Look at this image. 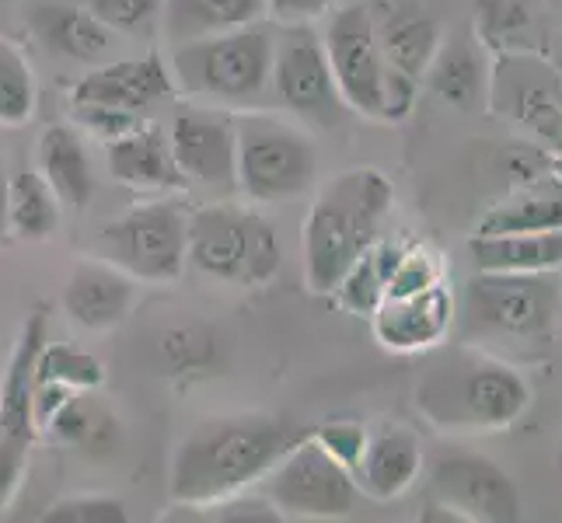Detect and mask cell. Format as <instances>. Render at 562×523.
<instances>
[{
  "label": "cell",
  "instance_id": "obj_7",
  "mask_svg": "<svg viewBox=\"0 0 562 523\" xmlns=\"http://www.w3.org/2000/svg\"><path fill=\"white\" fill-rule=\"evenodd\" d=\"M189 265L231 286H266L283 265L280 235L256 206H200L189 213Z\"/></svg>",
  "mask_w": 562,
  "mask_h": 523
},
{
  "label": "cell",
  "instance_id": "obj_15",
  "mask_svg": "<svg viewBox=\"0 0 562 523\" xmlns=\"http://www.w3.org/2000/svg\"><path fill=\"white\" fill-rule=\"evenodd\" d=\"M176 94L168 60L158 53L137 56V60H105L88 67L70 88V105H109L123 112H150Z\"/></svg>",
  "mask_w": 562,
  "mask_h": 523
},
{
  "label": "cell",
  "instance_id": "obj_11",
  "mask_svg": "<svg viewBox=\"0 0 562 523\" xmlns=\"http://www.w3.org/2000/svg\"><path fill=\"white\" fill-rule=\"evenodd\" d=\"M490 109L510 115L531 140L562 158V81L552 64L528 49H496Z\"/></svg>",
  "mask_w": 562,
  "mask_h": 523
},
{
  "label": "cell",
  "instance_id": "obj_33",
  "mask_svg": "<svg viewBox=\"0 0 562 523\" xmlns=\"http://www.w3.org/2000/svg\"><path fill=\"white\" fill-rule=\"evenodd\" d=\"M35 380L64 384L70 391H99L105 384V363L81 345L46 339L43 353L35 360Z\"/></svg>",
  "mask_w": 562,
  "mask_h": 523
},
{
  "label": "cell",
  "instance_id": "obj_29",
  "mask_svg": "<svg viewBox=\"0 0 562 523\" xmlns=\"http://www.w3.org/2000/svg\"><path fill=\"white\" fill-rule=\"evenodd\" d=\"M402 251H405L402 241H384V238H378L350 269H346L342 280L333 289L336 304L342 307L346 315L371 318L378 311L384 294H387V280H392L395 265L402 259Z\"/></svg>",
  "mask_w": 562,
  "mask_h": 523
},
{
  "label": "cell",
  "instance_id": "obj_24",
  "mask_svg": "<svg viewBox=\"0 0 562 523\" xmlns=\"http://www.w3.org/2000/svg\"><path fill=\"white\" fill-rule=\"evenodd\" d=\"M528 230H562V171L510 189V196L482 213L475 224V235H528Z\"/></svg>",
  "mask_w": 562,
  "mask_h": 523
},
{
  "label": "cell",
  "instance_id": "obj_30",
  "mask_svg": "<svg viewBox=\"0 0 562 523\" xmlns=\"http://www.w3.org/2000/svg\"><path fill=\"white\" fill-rule=\"evenodd\" d=\"M94 391H77L60 412L53 416L46 425V440L60 443V447H74L94 457H105L115 451V440H120V425L102 409V405L91 401Z\"/></svg>",
  "mask_w": 562,
  "mask_h": 523
},
{
  "label": "cell",
  "instance_id": "obj_46",
  "mask_svg": "<svg viewBox=\"0 0 562 523\" xmlns=\"http://www.w3.org/2000/svg\"><path fill=\"white\" fill-rule=\"evenodd\" d=\"M555 471H559V486H562V447H559V461H555Z\"/></svg>",
  "mask_w": 562,
  "mask_h": 523
},
{
  "label": "cell",
  "instance_id": "obj_35",
  "mask_svg": "<svg viewBox=\"0 0 562 523\" xmlns=\"http://www.w3.org/2000/svg\"><path fill=\"white\" fill-rule=\"evenodd\" d=\"M126 502L115 496H67L43 513V523H126Z\"/></svg>",
  "mask_w": 562,
  "mask_h": 523
},
{
  "label": "cell",
  "instance_id": "obj_32",
  "mask_svg": "<svg viewBox=\"0 0 562 523\" xmlns=\"http://www.w3.org/2000/svg\"><path fill=\"white\" fill-rule=\"evenodd\" d=\"M158 353L168 374L200 377L221 363V339L206 325H176L161 336Z\"/></svg>",
  "mask_w": 562,
  "mask_h": 523
},
{
  "label": "cell",
  "instance_id": "obj_31",
  "mask_svg": "<svg viewBox=\"0 0 562 523\" xmlns=\"http://www.w3.org/2000/svg\"><path fill=\"white\" fill-rule=\"evenodd\" d=\"M38 105V81L35 70L25 60L11 38L0 35V126L14 129L25 126Z\"/></svg>",
  "mask_w": 562,
  "mask_h": 523
},
{
  "label": "cell",
  "instance_id": "obj_44",
  "mask_svg": "<svg viewBox=\"0 0 562 523\" xmlns=\"http://www.w3.org/2000/svg\"><path fill=\"white\" fill-rule=\"evenodd\" d=\"M8 182H11V174H8L4 158H0V241H8Z\"/></svg>",
  "mask_w": 562,
  "mask_h": 523
},
{
  "label": "cell",
  "instance_id": "obj_41",
  "mask_svg": "<svg viewBox=\"0 0 562 523\" xmlns=\"http://www.w3.org/2000/svg\"><path fill=\"white\" fill-rule=\"evenodd\" d=\"M74 123L81 126L91 137H99L102 144L123 137V133L137 129L140 123H147L137 112H123V109H109V105H70Z\"/></svg>",
  "mask_w": 562,
  "mask_h": 523
},
{
  "label": "cell",
  "instance_id": "obj_3",
  "mask_svg": "<svg viewBox=\"0 0 562 523\" xmlns=\"http://www.w3.org/2000/svg\"><path fill=\"white\" fill-rule=\"evenodd\" d=\"M395 185L381 168H346L328 179L304 217L301 251L312 294H333L342 273L381 238L392 217Z\"/></svg>",
  "mask_w": 562,
  "mask_h": 523
},
{
  "label": "cell",
  "instance_id": "obj_6",
  "mask_svg": "<svg viewBox=\"0 0 562 523\" xmlns=\"http://www.w3.org/2000/svg\"><path fill=\"white\" fill-rule=\"evenodd\" d=\"M318 179L312 129L283 112H235V182L251 206H277L307 196Z\"/></svg>",
  "mask_w": 562,
  "mask_h": 523
},
{
  "label": "cell",
  "instance_id": "obj_45",
  "mask_svg": "<svg viewBox=\"0 0 562 523\" xmlns=\"http://www.w3.org/2000/svg\"><path fill=\"white\" fill-rule=\"evenodd\" d=\"M552 67H555V73H559V81H562V49L555 53V60H552Z\"/></svg>",
  "mask_w": 562,
  "mask_h": 523
},
{
  "label": "cell",
  "instance_id": "obj_19",
  "mask_svg": "<svg viewBox=\"0 0 562 523\" xmlns=\"http://www.w3.org/2000/svg\"><path fill=\"white\" fill-rule=\"evenodd\" d=\"M490 70L493 64L486 43L475 32H461L451 35L448 43L440 38V49L434 56V64L426 67L423 81L451 109L475 112V109H490Z\"/></svg>",
  "mask_w": 562,
  "mask_h": 523
},
{
  "label": "cell",
  "instance_id": "obj_25",
  "mask_svg": "<svg viewBox=\"0 0 562 523\" xmlns=\"http://www.w3.org/2000/svg\"><path fill=\"white\" fill-rule=\"evenodd\" d=\"M469 255L486 273H549L562 269V230L528 235H472Z\"/></svg>",
  "mask_w": 562,
  "mask_h": 523
},
{
  "label": "cell",
  "instance_id": "obj_47",
  "mask_svg": "<svg viewBox=\"0 0 562 523\" xmlns=\"http://www.w3.org/2000/svg\"><path fill=\"white\" fill-rule=\"evenodd\" d=\"M559 4H562V0H559Z\"/></svg>",
  "mask_w": 562,
  "mask_h": 523
},
{
  "label": "cell",
  "instance_id": "obj_16",
  "mask_svg": "<svg viewBox=\"0 0 562 523\" xmlns=\"http://www.w3.org/2000/svg\"><path fill=\"white\" fill-rule=\"evenodd\" d=\"M454 315L458 300L440 280L419 294L384 297L371 315V332L392 353H423V349H437L454 332Z\"/></svg>",
  "mask_w": 562,
  "mask_h": 523
},
{
  "label": "cell",
  "instance_id": "obj_43",
  "mask_svg": "<svg viewBox=\"0 0 562 523\" xmlns=\"http://www.w3.org/2000/svg\"><path fill=\"white\" fill-rule=\"evenodd\" d=\"M266 18H273L277 25H312L325 18L339 0H262Z\"/></svg>",
  "mask_w": 562,
  "mask_h": 523
},
{
  "label": "cell",
  "instance_id": "obj_18",
  "mask_svg": "<svg viewBox=\"0 0 562 523\" xmlns=\"http://www.w3.org/2000/svg\"><path fill=\"white\" fill-rule=\"evenodd\" d=\"M105 161L112 179L133 189V192H150V196H176V192H189L182 171L176 164V154L168 144V129L140 123L137 129L123 133L105 144Z\"/></svg>",
  "mask_w": 562,
  "mask_h": 523
},
{
  "label": "cell",
  "instance_id": "obj_13",
  "mask_svg": "<svg viewBox=\"0 0 562 523\" xmlns=\"http://www.w3.org/2000/svg\"><path fill=\"white\" fill-rule=\"evenodd\" d=\"M168 144L189 189L238 192L235 182V112L186 105L171 115Z\"/></svg>",
  "mask_w": 562,
  "mask_h": 523
},
{
  "label": "cell",
  "instance_id": "obj_14",
  "mask_svg": "<svg viewBox=\"0 0 562 523\" xmlns=\"http://www.w3.org/2000/svg\"><path fill=\"white\" fill-rule=\"evenodd\" d=\"M434 499L451 507L461 520L514 523L520 520V492L514 478L479 454H443L430 468Z\"/></svg>",
  "mask_w": 562,
  "mask_h": 523
},
{
  "label": "cell",
  "instance_id": "obj_9",
  "mask_svg": "<svg viewBox=\"0 0 562 523\" xmlns=\"http://www.w3.org/2000/svg\"><path fill=\"white\" fill-rule=\"evenodd\" d=\"M94 245L137 283H176L189 265V213L171 200L140 203L109 220Z\"/></svg>",
  "mask_w": 562,
  "mask_h": 523
},
{
  "label": "cell",
  "instance_id": "obj_2",
  "mask_svg": "<svg viewBox=\"0 0 562 523\" xmlns=\"http://www.w3.org/2000/svg\"><path fill=\"white\" fill-rule=\"evenodd\" d=\"M426 425L454 430H507L531 405V384L510 360L475 342H458L423 366L413 387Z\"/></svg>",
  "mask_w": 562,
  "mask_h": 523
},
{
  "label": "cell",
  "instance_id": "obj_39",
  "mask_svg": "<svg viewBox=\"0 0 562 523\" xmlns=\"http://www.w3.org/2000/svg\"><path fill=\"white\" fill-rule=\"evenodd\" d=\"M419 84H423L419 77L384 64V77H381V115H378V120H384V123L409 120L416 102H419Z\"/></svg>",
  "mask_w": 562,
  "mask_h": 523
},
{
  "label": "cell",
  "instance_id": "obj_28",
  "mask_svg": "<svg viewBox=\"0 0 562 523\" xmlns=\"http://www.w3.org/2000/svg\"><path fill=\"white\" fill-rule=\"evenodd\" d=\"M60 200L38 174V168H18L8 182V238L38 245L49 241L60 227Z\"/></svg>",
  "mask_w": 562,
  "mask_h": 523
},
{
  "label": "cell",
  "instance_id": "obj_23",
  "mask_svg": "<svg viewBox=\"0 0 562 523\" xmlns=\"http://www.w3.org/2000/svg\"><path fill=\"white\" fill-rule=\"evenodd\" d=\"M46 339H49V311L46 307H35L25 318L22 332H18L8 371L0 374V433L38 440L32 425V395H35V360L43 353Z\"/></svg>",
  "mask_w": 562,
  "mask_h": 523
},
{
  "label": "cell",
  "instance_id": "obj_17",
  "mask_svg": "<svg viewBox=\"0 0 562 523\" xmlns=\"http://www.w3.org/2000/svg\"><path fill=\"white\" fill-rule=\"evenodd\" d=\"M140 283L105 259H81L64 283L60 307L85 332H112L137 307Z\"/></svg>",
  "mask_w": 562,
  "mask_h": 523
},
{
  "label": "cell",
  "instance_id": "obj_1",
  "mask_svg": "<svg viewBox=\"0 0 562 523\" xmlns=\"http://www.w3.org/2000/svg\"><path fill=\"white\" fill-rule=\"evenodd\" d=\"M304 433L277 416H221L189 430L168 464V499L179 510H210L256 489Z\"/></svg>",
  "mask_w": 562,
  "mask_h": 523
},
{
  "label": "cell",
  "instance_id": "obj_26",
  "mask_svg": "<svg viewBox=\"0 0 562 523\" xmlns=\"http://www.w3.org/2000/svg\"><path fill=\"white\" fill-rule=\"evenodd\" d=\"M374 25H378V43L384 53V64L398 67L423 81V73L434 64L440 38H443L434 18L426 11H405V8L387 4L384 11L374 8Z\"/></svg>",
  "mask_w": 562,
  "mask_h": 523
},
{
  "label": "cell",
  "instance_id": "obj_27",
  "mask_svg": "<svg viewBox=\"0 0 562 523\" xmlns=\"http://www.w3.org/2000/svg\"><path fill=\"white\" fill-rule=\"evenodd\" d=\"M266 18L262 0H165L161 25L171 46L192 43V38L224 35Z\"/></svg>",
  "mask_w": 562,
  "mask_h": 523
},
{
  "label": "cell",
  "instance_id": "obj_37",
  "mask_svg": "<svg viewBox=\"0 0 562 523\" xmlns=\"http://www.w3.org/2000/svg\"><path fill=\"white\" fill-rule=\"evenodd\" d=\"M503 171H507L510 189H517V185H531L538 179H549V174H559L562 158L549 147H541L538 140H520V144H510L507 154H503Z\"/></svg>",
  "mask_w": 562,
  "mask_h": 523
},
{
  "label": "cell",
  "instance_id": "obj_21",
  "mask_svg": "<svg viewBox=\"0 0 562 523\" xmlns=\"http://www.w3.org/2000/svg\"><path fill=\"white\" fill-rule=\"evenodd\" d=\"M35 168L56 192L64 209L81 213L94 196V171L85 147V129L77 123H49L38 133Z\"/></svg>",
  "mask_w": 562,
  "mask_h": 523
},
{
  "label": "cell",
  "instance_id": "obj_22",
  "mask_svg": "<svg viewBox=\"0 0 562 523\" xmlns=\"http://www.w3.org/2000/svg\"><path fill=\"white\" fill-rule=\"evenodd\" d=\"M29 25L53 56L70 64H105L115 49V32L81 4H38Z\"/></svg>",
  "mask_w": 562,
  "mask_h": 523
},
{
  "label": "cell",
  "instance_id": "obj_4",
  "mask_svg": "<svg viewBox=\"0 0 562 523\" xmlns=\"http://www.w3.org/2000/svg\"><path fill=\"white\" fill-rule=\"evenodd\" d=\"M562 315V269L549 273H486L464 283L454 315L461 342H475L503 356H538L555 339Z\"/></svg>",
  "mask_w": 562,
  "mask_h": 523
},
{
  "label": "cell",
  "instance_id": "obj_36",
  "mask_svg": "<svg viewBox=\"0 0 562 523\" xmlns=\"http://www.w3.org/2000/svg\"><path fill=\"white\" fill-rule=\"evenodd\" d=\"M81 8H88L99 22H105L115 35L126 32H147L161 18L165 0H77Z\"/></svg>",
  "mask_w": 562,
  "mask_h": 523
},
{
  "label": "cell",
  "instance_id": "obj_38",
  "mask_svg": "<svg viewBox=\"0 0 562 523\" xmlns=\"http://www.w3.org/2000/svg\"><path fill=\"white\" fill-rule=\"evenodd\" d=\"M440 283V262L426 245H405L402 259L395 265L392 280H387V294L384 297H405V294H419V289Z\"/></svg>",
  "mask_w": 562,
  "mask_h": 523
},
{
  "label": "cell",
  "instance_id": "obj_34",
  "mask_svg": "<svg viewBox=\"0 0 562 523\" xmlns=\"http://www.w3.org/2000/svg\"><path fill=\"white\" fill-rule=\"evenodd\" d=\"M531 29V0H475V35L490 49H528Z\"/></svg>",
  "mask_w": 562,
  "mask_h": 523
},
{
  "label": "cell",
  "instance_id": "obj_12",
  "mask_svg": "<svg viewBox=\"0 0 562 523\" xmlns=\"http://www.w3.org/2000/svg\"><path fill=\"white\" fill-rule=\"evenodd\" d=\"M325 18L328 22L322 29V43L346 105H350V112L363 115V120H378L384 53L378 43L374 4L353 0V4L333 8Z\"/></svg>",
  "mask_w": 562,
  "mask_h": 523
},
{
  "label": "cell",
  "instance_id": "obj_42",
  "mask_svg": "<svg viewBox=\"0 0 562 523\" xmlns=\"http://www.w3.org/2000/svg\"><path fill=\"white\" fill-rule=\"evenodd\" d=\"M29 436H11L0 433V513L11 507V499L22 489V478L29 471V454H32Z\"/></svg>",
  "mask_w": 562,
  "mask_h": 523
},
{
  "label": "cell",
  "instance_id": "obj_10",
  "mask_svg": "<svg viewBox=\"0 0 562 523\" xmlns=\"http://www.w3.org/2000/svg\"><path fill=\"white\" fill-rule=\"evenodd\" d=\"M280 520H346L353 516L360 486L322 443L304 433L259 481Z\"/></svg>",
  "mask_w": 562,
  "mask_h": 523
},
{
  "label": "cell",
  "instance_id": "obj_40",
  "mask_svg": "<svg viewBox=\"0 0 562 523\" xmlns=\"http://www.w3.org/2000/svg\"><path fill=\"white\" fill-rule=\"evenodd\" d=\"M322 447L333 454L339 464L346 468H357L360 464V454H363V443H367V425L363 422H353V419H328L322 422L318 430L312 433Z\"/></svg>",
  "mask_w": 562,
  "mask_h": 523
},
{
  "label": "cell",
  "instance_id": "obj_20",
  "mask_svg": "<svg viewBox=\"0 0 562 523\" xmlns=\"http://www.w3.org/2000/svg\"><path fill=\"white\" fill-rule=\"evenodd\" d=\"M423 471V443L405 425H384L378 433H367L360 464L353 468V478L360 492L371 499H398L413 489V481Z\"/></svg>",
  "mask_w": 562,
  "mask_h": 523
},
{
  "label": "cell",
  "instance_id": "obj_5",
  "mask_svg": "<svg viewBox=\"0 0 562 523\" xmlns=\"http://www.w3.org/2000/svg\"><path fill=\"white\" fill-rule=\"evenodd\" d=\"M273 43L277 29L266 25L262 18V22L235 32L171 46L168 70L176 81V94L227 112L266 109L269 77H273Z\"/></svg>",
  "mask_w": 562,
  "mask_h": 523
},
{
  "label": "cell",
  "instance_id": "obj_8",
  "mask_svg": "<svg viewBox=\"0 0 562 523\" xmlns=\"http://www.w3.org/2000/svg\"><path fill=\"white\" fill-rule=\"evenodd\" d=\"M269 99L283 115L307 129H339L350 120L342 91L336 84L333 64L312 25H280L273 43V77Z\"/></svg>",
  "mask_w": 562,
  "mask_h": 523
}]
</instances>
